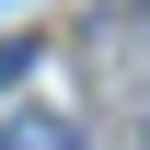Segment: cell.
Segmentation results:
<instances>
[{"instance_id": "obj_1", "label": "cell", "mask_w": 150, "mask_h": 150, "mask_svg": "<svg viewBox=\"0 0 150 150\" xmlns=\"http://www.w3.org/2000/svg\"><path fill=\"white\" fill-rule=\"evenodd\" d=\"M0 150H81V127H69V115H12Z\"/></svg>"}]
</instances>
